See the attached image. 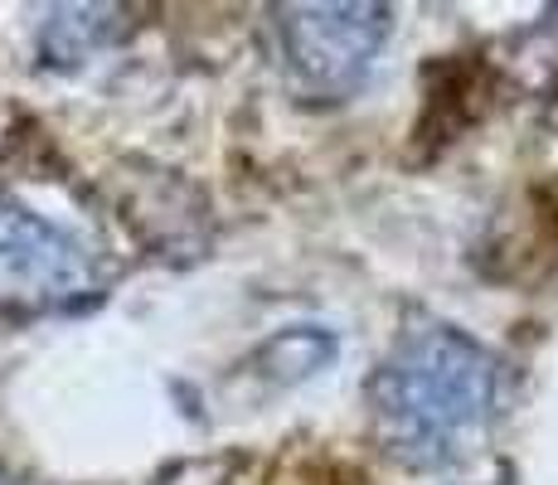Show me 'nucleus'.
Returning <instances> with one entry per match:
<instances>
[{"instance_id": "nucleus-1", "label": "nucleus", "mask_w": 558, "mask_h": 485, "mask_svg": "<svg viewBox=\"0 0 558 485\" xmlns=\"http://www.w3.org/2000/svg\"><path fill=\"white\" fill-rule=\"evenodd\" d=\"M500 403V364L466 330L408 326L369 379V413L389 451L417 471L447 466L486 433Z\"/></svg>"}, {"instance_id": "nucleus-2", "label": "nucleus", "mask_w": 558, "mask_h": 485, "mask_svg": "<svg viewBox=\"0 0 558 485\" xmlns=\"http://www.w3.org/2000/svg\"><path fill=\"white\" fill-rule=\"evenodd\" d=\"M107 291V267L78 233L59 229L20 199H0V311L53 316L93 306Z\"/></svg>"}, {"instance_id": "nucleus-3", "label": "nucleus", "mask_w": 558, "mask_h": 485, "mask_svg": "<svg viewBox=\"0 0 558 485\" xmlns=\"http://www.w3.org/2000/svg\"><path fill=\"white\" fill-rule=\"evenodd\" d=\"M282 49L292 73L306 88L326 97H345L369 78L379 49L389 45L393 15L389 5H364V0H345V5H282Z\"/></svg>"}, {"instance_id": "nucleus-4", "label": "nucleus", "mask_w": 558, "mask_h": 485, "mask_svg": "<svg viewBox=\"0 0 558 485\" xmlns=\"http://www.w3.org/2000/svg\"><path fill=\"white\" fill-rule=\"evenodd\" d=\"M112 20H117V10H107V5H59L49 15V25L39 29V53H45L53 69L83 63V53L112 35Z\"/></svg>"}, {"instance_id": "nucleus-5", "label": "nucleus", "mask_w": 558, "mask_h": 485, "mask_svg": "<svg viewBox=\"0 0 558 485\" xmlns=\"http://www.w3.org/2000/svg\"><path fill=\"white\" fill-rule=\"evenodd\" d=\"M0 485H10V481H0Z\"/></svg>"}]
</instances>
